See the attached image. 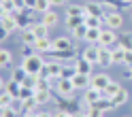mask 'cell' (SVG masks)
Listing matches in <instances>:
<instances>
[{
  "mask_svg": "<svg viewBox=\"0 0 132 117\" xmlns=\"http://www.w3.org/2000/svg\"><path fill=\"white\" fill-rule=\"evenodd\" d=\"M0 11H2L4 15H13L15 11V4H13V0H0Z\"/></svg>",
  "mask_w": 132,
  "mask_h": 117,
  "instance_id": "e575fe53",
  "label": "cell"
},
{
  "mask_svg": "<svg viewBox=\"0 0 132 117\" xmlns=\"http://www.w3.org/2000/svg\"><path fill=\"white\" fill-rule=\"evenodd\" d=\"M119 89H121V85L117 81H111L109 85H106V89L102 91V98H113V96H117L119 94Z\"/></svg>",
  "mask_w": 132,
  "mask_h": 117,
  "instance_id": "83f0119b",
  "label": "cell"
},
{
  "mask_svg": "<svg viewBox=\"0 0 132 117\" xmlns=\"http://www.w3.org/2000/svg\"><path fill=\"white\" fill-rule=\"evenodd\" d=\"M111 64H113L111 47H100V60H98V66H111Z\"/></svg>",
  "mask_w": 132,
  "mask_h": 117,
  "instance_id": "ffe728a7",
  "label": "cell"
},
{
  "mask_svg": "<svg viewBox=\"0 0 132 117\" xmlns=\"http://www.w3.org/2000/svg\"><path fill=\"white\" fill-rule=\"evenodd\" d=\"M102 98V91L100 89H96V87H87V89H83V102L89 106V104H94V102H98V100Z\"/></svg>",
  "mask_w": 132,
  "mask_h": 117,
  "instance_id": "8fae6325",
  "label": "cell"
},
{
  "mask_svg": "<svg viewBox=\"0 0 132 117\" xmlns=\"http://www.w3.org/2000/svg\"><path fill=\"white\" fill-rule=\"evenodd\" d=\"M30 113H38V102H36L34 98L21 100V117L23 115H30Z\"/></svg>",
  "mask_w": 132,
  "mask_h": 117,
  "instance_id": "ac0fdd59",
  "label": "cell"
},
{
  "mask_svg": "<svg viewBox=\"0 0 132 117\" xmlns=\"http://www.w3.org/2000/svg\"><path fill=\"white\" fill-rule=\"evenodd\" d=\"M30 30L36 34V38H45V36H49V28L45 26L43 21H32V23H30Z\"/></svg>",
  "mask_w": 132,
  "mask_h": 117,
  "instance_id": "d6986e66",
  "label": "cell"
},
{
  "mask_svg": "<svg viewBox=\"0 0 132 117\" xmlns=\"http://www.w3.org/2000/svg\"><path fill=\"white\" fill-rule=\"evenodd\" d=\"M126 2H128V4H132V0H126Z\"/></svg>",
  "mask_w": 132,
  "mask_h": 117,
  "instance_id": "f5cc1de1",
  "label": "cell"
},
{
  "mask_svg": "<svg viewBox=\"0 0 132 117\" xmlns=\"http://www.w3.org/2000/svg\"><path fill=\"white\" fill-rule=\"evenodd\" d=\"M62 66H64V64H60L57 60H47L43 72H40V77L55 79V81H57V79H62Z\"/></svg>",
  "mask_w": 132,
  "mask_h": 117,
  "instance_id": "7a4b0ae2",
  "label": "cell"
},
{
  "mask_svg": "<svg viewBox=\"0 0 132 117\" xmlns=\"http://www.w3.org/2000/svg\"><path fill=\"white\" fill-rule=\"evenodd\" d=\"M38 117H53V113H47V111H43V113H38Z\"/></svg>",
  "mask_w": 132,
  "mask_h": 117,
  "instance_id": "681fc988",
  "label": "cell"
},
{
  "mask_svg": "<svg viewBox=\"0 0 132 117\" xmlns=\"http://www.w3.org/2000/svg\"><path fill=\"white\" fill-rule=\"evenodd\" d=\"M11 62H13L11 51H9V49H2V51H0V68H6V66H11Z\"/></svg>",
  "mask_w": 132,
  "mask_h": 117,
  "instance_id": "836d02e7",
  "label": "cell"
},
{
  "mask_svg": "<svg viewBox=\"0 0 132 117\" xmlns=\"http://www.w3.org/2000/svg\"><path fill=\"white\" fill-rule=\"evenodd\" d=\"M113 51V64H123V60H126V49H121L119 45L111 49Z\"/></svg>",
  "mask_w": 132,
  "mask_h": 117,
  "instance_id": "1f68e13d",
  "label": "cell"
},
{
  "mask_svg": "<svg viewBox=\"0 0 132 117\" xmlns=\"http://www.w3.org/2000/svg\"><path fill=\"white\" fill-rule=\"evenodd\" d=\"M2 91H6V94H11L15 100H19V91H21V83L9 79L6 83H2Z\"/></svg>",
  "mask_w": 132,
  "mask_h": 117,
  "instance_id": "7c38bea8",
  "label": "cell"
},
{
  "mask_svg": "<svg viewBox=\"0 0 132 117\" xmlns=\"http://www.w3.org/2000/svg\"><path fill=\"white\" fill-rule=\"evenodd\" d=\"M72 117H87V113H85V111H79V113H75Z\"/></svg>",
  "mask_w": 132,
  "mask_h": 117,
  "instance_id": "c3c4849f",
  "label": "cell"
},
{
  "mask_svg": "<svg viewBox=\"0 0 132 117\" xmlns=\"http://www.w3.org/2000/svg\"><path fill=\"white\" fill-rule=\"evenodd\" d=\"M100 32H102V28H89L87 30V36H85V43L87 45H98V40H100Z\"/></svg>",
  "mask_w": 132,
  "mask_h": 117,
  "instance_id": "cb8c5ba5",
  "label": "cell"
},
{
  "mask_svg": "<svg viewBox=\"0 0 132 117\" xmlns=\"http://www.w3.org/2000/svg\"><path fill=\"white\" fill-rule=\"evenodd\" d=\"M81 57H85L87 62L98 66V60H100V45H87L83 51H81Z\"/></svg>",
  "mask_w": 132,
  "mask_h": 117,
  "instance_id": "5b68a950",
  "label": "cell"
},
{
  "mask_svg": "<svg viewBox=\"0 0 132 117\" xmlns=\"http://www.w3.org/2000/svg\"><path fill=\"white\" fill-rule=\"evenodd\" d=\"M123 117H130V115H123Z\"/></svg>",
  "mask_w": 132,
  "mask_h": 117,
  "instance_id": "db71d44e",
  "label": "cell"
},
{
  "mask_svg": "<svg viewBox=\"0 0 132 117\" xmlns=\"http://www.w3.org/2000/svg\"><path fill=\"white\" fill-rule=\"evenodd\" d=\"M117 38H119V36L115 34V30H111V28H102L98 45H100V47H113L115 43H117Z\"/></svg>",
  "mask_w": 132,
  "mask_h": 117,
  "instance_id": "8992f818",
  "label": "cell"
},
{
  "mask_svg": "<svg viewBox=\"0 0 132 117\" xmlns=\"http://www.w3.org/2000/svg\"><path fill=\"white\" fill-rule=\"evenodd\" d=\"M92 77H94V74L77 72V74H75V79H72V83H75V87H77V89H87V87H92Z\"/></svg>",
  "mask_w": 132,
  "mask_h": 117,
  "instance_id": "30bf717a",
  "label": "cell"
},
{
  "mask_svg": "<svg viewBox=\"0 0 132 117\" xmlns=\"http://www.w3.org/2000/svg\"><path fill=\"white\" fill-rule=\"evenodd\" d=\"M40 21H43L47 28H55V26H57V21H60V15H57V13L51 9V11H47V13L40 15Z\"/></svg>",
  "mask_w": 132,
  "mask_h": 117,
  "instance_id": "e0dca14e",
  "label": "cell"
},
{
  "mask_svg": "<svg viewBox=\"0 0 132 117\" xmlns=\"http://www.w3.org/2000/svg\"><path fill=\"white\" fill-rule=\"evenodd\" d=\"M55 91L60 94L62 98H75V83H72V79H57L55 81Z\"/></svg>",
  "mask_w": 132,
  "mask_h": 117,
  "instance_id": "3957f363",
  "label": "cell"
},
{
  "mask_svg": "<svg viewBox=\"0 0 132 117\" xmlns=\"http://www.w3.org/2000/svg\"><path fill=\"white\" fill-rule=\"evenodd\" d=\"M21 113L17 111V108H15L13 104L11 106H4V108H0V117H19Z\"/></svg>",
  "mask_w": 132,
  "mask_h": 117,
  "instance_id": "f35d334b",
  "label": "cell"
},
{
  "mask_svg": "<svg viewBox=\"0 0 132 117\" xmlns=\"http://www.w3.org/2000/svg\"><path fill=\"white\" fill-rule=\"evenodd\" d=\"M66 15L70 17H83L85 13V4H66Z\"/></svg>",
  "mask_w": 132,
  "mask_h": 117,
  "instance_id": "44dd1931",
  "label": "cell"
},
{
  "mask_svg": "<svg viewBox=\"0 0 132 117\" xmlns=\"http://www.w3.org/2000/svg\"><path fill=\"white\" fill-rule=\"evenodd\" d=\"M102 117H106V115H102Z\"/></svg>",
  "mask_w": 132,
  "mask_h": 117,
  "instance_id": "11a10c76",
  "label": "cell"
},
{
  "mask_svg": "<svg viewBox=\"0 0 132 117\" xmlns=\"http://www.w3.org/2000/svg\"><path fill=\"white\" fill-rule=\"evenodd\" d=\"M85 26L87 28H102L104 26V19L102 17H92V15H87V17H85Z\"/></svg>",
  "mask_w": 132,
  "mask_h": 117,
  "instance_id": "d590c367",
  "label": "cell"
},
{
  "mask_svg": "<svg viewBox=\"0 0 132 117\" xmlns=\"http://www.w3.org/2000/svg\"><path fill=\"white\" fill-rule=\"evenodd\" d=\"M53 117H72L70 113H66V111H60V108H57V111H53Z\"/></svg>",
  "mask_w": 132,
  "mask_h": 117,
  "instance_id": "f6af8a7d",
  "label": "cell"
},
{
  "mask_svg": "<svg viewBox=\"0 0 132 117\" xmlns=\"http://www.w3.org/2000/svg\"><path fill=\"white\" fill-rule=\"evenodd\" d=\"M111 100H113L115 108L121 106V104H126V102H128V89H126V87H121V89H119V94H117V96H113Z\"/></svg>",
  "mask_w": 132,
  "mask_h": 117,
  "instance_id": "f546056e",
  "label": "cell"
},
{
  "mask_svg": "<svg viewBox=\"0 0 132 117\" xmlns=\"http://www.w3.org/2000/svg\"><path fill=\"white\" fill-rule=\"evenodd\" d=\"M123 64H126L128 68H132V51H126V60H123Z\"/></svg>",
  "mask_w": 132,
  "mask_h": 117,
  "instance_id": "ee69618b",
  "label": "cell"
},
{
  "mask_svg": "<svg viewBox=\"0 0 132 117\" xmlns=\"http://www.w3.org/2000/svg\"><path fill=\"white\" fill-rule=\"evenodd\" d=\"M68 4V0H51V6H64Z\"/></svg>",
  "mask_w": 132,
  "mask_h": 117,
  "instance_id": "7dc6e473",
  "label": "cell"
},
{
  "mask_svg": "<svg viewBox=\"0 0 132 117\" xmlns=\"http://www.w3.org/2000/svg\"><path fill=\"white\" fill-rule=\"evenodd\" d=\"M34 100H36L38 104L51 102V89H36V91H34Z\"/></svg>",
  "mask_w": 132,
  "mask_h": 117,
  "instance_id": "603a6c76",
  "label": "cell"
},
{
  "mask_svg": "<svg viewBox=\"0 0 132 117\" xmlns=\"http://www.w3.org/2000/svg\"><path fill=\"white\" fill-rule=\"evenodd\" d=\"M34 91H36V89H32V87H26V85H21V91H19V100H28V98H34Z\"/></svg>",
  "mask_w": 132,
  "mask_h": 117,
  "instance_id": "60d3db41",
  "label": "cell"
},
{
  "mask_svg": "<svg viewBox=\"0 0 132 117\" xmlns=\"http://www.w3.org/2000/svg\"><path fill=\"white\" fill-rule=\"evenodd\" d=\"M53 9V6H51V0H36V13H40V15H43V13H47V11H51Z\"/></svg>",
  "mask_w": 132,
  "mask_h": 117,
  "instance_id": "8d00e7d4",
  "label": "cell"
},
{
  "mask_svg": "<svg viewBox=\"0 0 132 117\" xmlns=\"http://www.w3.org/2000/svg\"><path fill=\"white\" fill-rule=\"evenodd\" d=\"M53 51H72V40L68 36H57L53 40Z\"/></svg>",
  "mask_w": 132,
  "mask_h": 117,
  "instance_id": "5bb4252c",
  "label": "cell"
},
{
  "mask_svg": "<svg viewBox=\"0 0 132 117\" xmlns=\"http://www.w3.org/2000/svg\"><path fill=\"white\" fill-rule=\"evenodd\" d=\"M100 2H102V6H104L106 11H119L121 6L128 4L126 0H100Z\"/></svg>",
  "mask_w": 132,
  "mask_h": 117,
  "instance_id": "d4e9b609",
  "label": "cell"
},
{
  "mask_svg": "<svg viewBox=\"0 0 132 117\" xmlns=\"http://www.w3.org/2000/svg\"><path fill=\"white\" fill-rule=\"evenodd\" d=\"M111 81H113V79H111L106 72H98V74H94V77H92V87L104 91V89H106V85H109Z\"/></svg>",
  "mask_w": 132,
  "mask_h": 117,
  "instance_id": "9c48e42d",
  "label": "cell"
},
{
  "mask_svg": "<svg viewBox=\"0 0 132 117\" xmlns=\"http://www.w3.org/2000/svg\"><path fill=\"white\" fill-rule=\"evenodd\" d=\"M19 40H21V45H26V47L30 49V47H34V45H36V40H38V38H36V34H34L30 28H26V30H21Z\"/></svg>",
  "mask_w": 132,
  "mask_h": 117,
  "instance_id": "9a60e30c",
  "label": "cell"
},
{
  "mask_svg": "<svg viewBox=\"0 0 132 117\" xmlns=\"http://www.w3.org/2000/svg\"><path fill=\"white\" fill-rule=\"evenodd\" d=\"M128 77H130V79H132V68H128Z\"/></svg>",
  "mask_w": 132,
  "mask_h": 117,
  "instance_id": "816d5d0a",
  "label": "cell"
},
{
  "mask_svg": "<svg viewBox=\"0 0 132 117\" xmlns=\"http://www.w3.org/2000/svg\"><path fill=\"white\" fill-rule=\"evenodd\" d=\"M13 4H15V9H17V11L26 9V0H13Z\"/></svg>",
  "mask_w": 132,
  "mask_h": 117,
  "instance_id": "7bdbcfd3",
  "label": "cell"
},
{
  "mask_svg": "<svg viewBox=\"0 0 132 117\" xmlns=\"http://www.w3.org/2000/svg\"><path fill=\"white\" fill-rule=\"evenodd\" d=\"M26 9L34 11V9H36V0H26Z\"/></svg>",
  "mask_w": 132,
  "mask_h": 117,
  "instance_id": "bcb514c9",
  "label": "cell"
},
{
  "mask_svg": "<svg viewBox=\"0 0 132 117\" xmlns=\"http://www.w3.org/2000/svg\"><path fill=\"white\" fill-rule=\"evenodd\" d=\"M87 26L83 23V26H79V28H75L72 30V38H77V40H85V36H87Z\"/></svg>",
  "mask_w": 132,
  "mask_h": 117,
  "instance_id": "74e56055",
  "label": "cell"
},
{
  "mask_svg": "<svg viewBox=\"0 0 132 117\" xmlns=\"http://www.w3.org/2000/svg\"><path fill=\"white\" fill-rule=\"evenodd\" d=\"M57 108H60V111L70 113V115H75V113H79V111H83V108H79V106L75 104V98H64L62 102H57Z\"/></svg>",
  "mask_w": 132,
  "mask_h": 117,
  "instance_id": "4fadbf2b",
  "label": "cell"
},
{
  "mask_svg": "<svg viewBox=\"0 0 132 117\" xmlns=\"http://www.w3.org/2000/svg\"><path fill=\"white\" fill-rule=\"evenodd\" d=\"M75 66H77V70H79V72H83V74H92V66H94V64H92V62H87L85 57H81V55H79L77 60H75Z\"/></svg>",
  "mask_w": 132,
  "mask_h": 117,
  "instance_id": "7402d4cb",
  "label": "cell"
},
{
  "mask_svg": "<svg viewBox=\"0 0 132 117\" xmlns=\"http://www.w3.org/2000/svg\"><path fill=\"white\" fill-rule=\"evenodd\" d=\"M94 106H98L102 113H106V111H111V108H115V104H113V100H111V98H100L98 102H94Z\"/></svg>",
  "mask_w": 132,
  "mask_h": 117,
  "instance_id": "d6a6232c",
  "label": "cell"
},
{
  "mask_svg": "<svg viewBox=\"0 0 132 117\" xmlns=\"http://www.w3.org/2000/svg\"><path fill=\"white\" fill-rule=\"evenodd\" d=\"M117 45L126 51H132V32H123V34L117 38Z\"/></svg>",
  "mask_w": 132,
  "mask_h": 117,
  "instance_id": "484cf974",
  "label": "cell"
},
{
  "mask_svg": "<svg viewBox=\"0 0 132 117\" xmlns=\"http://www.w3.org/2000/svg\"><path fill=\"white\" fill-rule=\"evenodd\" d=\"M21 66L28 70V74H40L43 68H45V60H43L40 53H26V55H23Z\"/></svg>",
  "mask_w": 132,
  "mask_h": 117,
  "instance_id": "6da1fadb",
  "label": "cell"
},
{
  "mask_svg": "<svg viewBox=\"0 0 132 117\" xmlns=\"http://www.w3.org/2000/svg\"><path fill=\"white\" fill-rule=\"evenodd\" d=\"M34 49H36L38 53H51V51H53V40L49 38V36L38 38V40H36V45H34Z\"/></svg>",
  "mask_w": 132,
  "mask_h": 117,
  "instance_id": "2e32d148",
  "label": "cell"
},
{
  "mask_svg": "<svg viewBox=\"0 0 132 117\" xmlns=\"http://www.w3.org/2000/svg\"><path fill=\"white\" fill-rule=\"evenodd\" d=\"M85 17H87V15H83V17H70V15H66V28L72 32L75 28H79V26L85 23Z\"/></svg>",
  "mask_w": 132,
  "mask_h": 117,
  "instance_id": "4316f807",
  "label": "cell"
},
{
  "mask_svg": "<svg viewBox=\"0 0 132 117\" xmlns=\"http://www.w3.org/2000/svg\"><path fill=\"white\" fill-rule=\"evenodd\" d=\"M102 19H104V26L111 28V30H119L123 26V15L119 11H106Z\"/></svg>",
  "mask_w": 132,
  "mask_h": 117,
  "instance_id": "277c9868",
  "label": "cell"
},
{
  "mask_svg": "<svg viewBox=\"0 0 132 117\" xmlns=\"http://www.w3.org/2000/svg\"><path fill=\"white\" fill-rule=\"evenodd\" d=\"M85 13L87 15H92V17H104V13H106V9L102 6V2L98 0V2H85Z\"/></svg>",
  "mask_w": 132,
  "mask_h": 117,
  "instance_id": "ba28073f",
  "label": "cell"
},
{
  "mask_svg": "<svg viewBox=\"0 0 132 117\" xmlns=\"http://www.w3.org/2000/svg\"><path fill=\"white\" fill-rule=\"evenodd\" d=\"M23 117H38V113H30V115H23Z\"/></svg>",
  "mask_w": 132,
  "mask_h": 117,
  "instance_id": "f907efd6",
  "label": "cell"
},
{
  "mask_svg": "<svg viewBox=\"0 0 132 117\" xmlns=\"http://www.w3.org/2000/svg\"><path fill=\"white\" fill-rule=\"evenodd\" d=\"M83 111L87 113V117H102V115H104V113L100 111V108H98V106H94V104H89V106H85Z\"/></svg>",
  "mask_w": 132,
  "mask_h": 117,
  "instance_id": "b9f144b4",
  "label": "cell"
},
{
  "mask_svg": "<svg viewBox=\"0 0 132 117\" xmlns=\"http://www.w3.org/2000/svg\"><path fill=\"white\" fill-rule=\"evenodd\" d=\"M26 77H28V70L23 68V66H19V68H13V70H11V79H13V81H17V83H23V81H26Z\"/></svg>",
  "mask_w": 132,
  "mask_h": 117,
  "instance_id": "f1b7e54d",
  "label": "cell"
},
{
  "mask_svg": "<svg viewBox=\"0 0 132 117\" xmlns=\"http://www.w3.org/2000/svg\"><path fill=\"white\" fill-rule=\"evenodd\" d=\"M15 102V98L11 94H6V91H2V96H0V108H4V106H11Z\"/></svg>",
  "mask_w": 132,
  "mask_h": 117,
  "instance_id": "ab89813d",
  "label": "cell"
},
{
  "mask_svg": "<svg viewBox=\"0 0 132 117\" xmlns=\"http://www.w3.org/2000/svg\"><path fill=\"white\" fill-rule=\"evenodd\" d=\"M0 26H2V30H4V32H9V34H13L15 30H19L15 15H4V13H2V17H0Z\"/></svg>",
  "mask_w": 132,
  "mask_h": 117,
  "instance_id": "52a82bcc",
  "label": "cell"
},
{
  "mask_svg": "<svg viewBox=\"0 0 132 117\" xmlns=\"http://www.w3.org/2000/svg\"><path fill=\"white\" fill-rule=\"evenodd\" d=\"M77 66L75 64H64L62 66V79H75V74H77Z\"/></svg>",
  "mask_w": 132,
  "mask_h": 117,
  "instance_id": "4dcf8cb0",
  "label": "cell"
}]
</instances>
